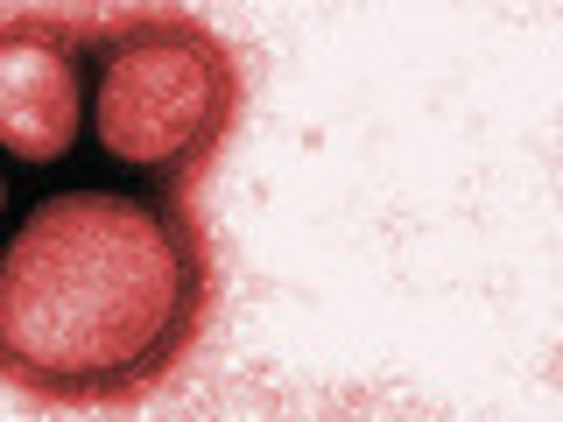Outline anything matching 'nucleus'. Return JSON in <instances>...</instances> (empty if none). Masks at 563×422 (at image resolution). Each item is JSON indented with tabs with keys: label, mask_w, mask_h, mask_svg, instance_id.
Here are the masks:
<instances>
[{
	"label": "nucleus",
	"mask_w": 563,
	"mask_h": 422,
	"mask_svg": "<svg viewBox=\"0 0 563 422\" xmlns=\"http://www.w3.org/2000/svg\"><path fill=\"white\" fill-rule=\"evenodd\" d=\"M211 254L184 198L64 184L0 233V380L43 409H128L184 374Z\"/></svg>",
	"instance_id": "f257e3e1"
},
{
	"label": "nucleus",
	"mask_w": 563,
	"mask_h": 422,
	"mask_svg": "<svg viewBox=\"0 0 563 422\" xmlns=\"http://www.w3.org/2000/svg\"><path fill=\"white\" fill-rule=\"evenodd\" d=\"M240 57L184 8L92 29V148L134 190L184 198L240 127Z\"/></svg>",
	"instance_id": "f03ea898"
},
{
	"label": "nucleus",
	"mask_w": 563,
	"mask_h": 422,
	"mask_svg": "<svg viewBox=\"0 0 563 422\" xmlns=\"http://www.w3.org/2000/svg\"><path fill=\"white\" fill-rule=\"evenodd\" d=\"M92 127V29L0 14V163L64 169Z\"/></svg>",
	"instance_id": "7ed1b4c3"
},
{
	"label": "nucleus",
	"mask_w": 563,
	"mask_h": 422,
	"mask_svg": "<svg viewBox=\"0 0 563 422\" xmlns=\"http://www.w3.org/2000/svg\"><path fill=\"white\" fill-rule=\"evenodd\" d=\"M8 211H14V184H8V163H0V233H8Z\"/></svg>",
	"instance_id": "20e7f679"
}]
</instances>
